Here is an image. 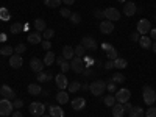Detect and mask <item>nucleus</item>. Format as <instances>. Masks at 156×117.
I'll list each match as a JSON object with an SVG mask.
<instances>
[{
    "instance_id": "7",
    "label": "nucleus",
    "mask_w": 156,
    "mask_h": 117,
    "mask_svg": "<svg viewBox=\"0 0 156 117\" xmlns=\"http://www.w3.org/2000/svg\"><path fill=\"white\" fill-rule=\"evenodd\" d=\"M150 30H151V23L148 19H140L137 22V33L139 34H147V33H150Z\"/></svg>"
},
{
    "instance_id": "2",
    "label": "nucleus",
    "mask_w": 156,
    "mask_h": 117,
    "mask_svg": "<svg viewBox=\"0 0 156 117\" xmlns=\"http://www.w3.org/2000/svg\"><path fill=\"white\" fill-rule=\"evenodd\" d=\"M142 97H144V101L147 103L148 106H151L153 103L156 101V92L151 86H144L142 87Z\"/></svg>"
},
{
    "instance_id": "5",
    "label": "nucleus",
    "mask_w": 156,
    "mask_h": 117,
    "mask_svg": "<svg viewBox=\"0 0 156 117\" xmlns=\"http://www.w3.org/2000/svg\"><path fill=\"white\" fill-rule=\"evenodd\" d=\"M70 69L75 72V73H83L84 70V61L78 56H73L70 59Z\"/></svg>"
},
{
    "instance_id": "20",
    "label": "nucleus",
    "mask_w": 156,
    "mask_h": 117,
    "mask_svg": "<svg viewBox=\"0 0 156 117\" xmlns=\"http://www.w3.org/2000/svg\"><path fill=\"white\" fill-rule=\"evenodd\" d=\"M125 114V108L122 103H115V105L112 106V115L114 117H123Z\"/></svg>"
},
{
    "instance_id": "36",
    "label": "nucleus",
    "mask_w": 156,
    "mask_h": 117,
    "mask_svg": "<svg viewBox=\"0 0 156 117\" xmlns=\"http://www.w3.org/2000/svg\"><path fill=\"white\" fill-rule=\"evenodd\" d=\"M67 89H69V92H76L78 89H81V86H80V83H78V81H73V83H69Z\"/></svg>"
},
{
    "instance_id": "52",
    "label": "nucleus",
    "mask_w": 156,
    "mask_h": 117,
    "mask_svg": "<svg viewBox=\"0 0 156 117\" xmlns=\"http://www.w3.org/2000/svg\"><path fill=\"white\" fill-rule=\"evenodd\" d=\"M55 61H56V64H59V66H61V64H62V62H64V61H66V59H64V58H62V56H58V58H56V59H55Z\"/></svg>"
},
{
    "instance_id": "56",
    "label": "nucleus",
    "mask_w": 156,
    "mask_h": 117,
    "mask_svg": "<svg viewBox=\"0 0 156 117\" xmlns=\"http://www.w3.org/2000/svg\"><path fill=\"white\" fill-rule=\"evenodd\" d=\"M62 2L66 3V5H73V3H75V0H62Z\"/></svg>"
},
{
    "instance_id": "14",
    "label": "nucleus",
    "mask_w": 156,
    "mask_h": 117,
    "mask_svg": "<svg viewBox=\"0 0 156 117\" xmlns=\"http://www.w3.org/2000/svg\"><path fill=\"white\" fill-rule=\"evenodd\" d=\"M136 11H137V8H136V3H134V2H126V3H125V6H123V14H125L126 17L134 16Z\"/></svg>"
},
{
    "instance_id": "51",
    "label": "nucleus",
    "mask_w": 156,
    "mask_h": 117,
    "mask_svg": "<svg viewBox=\"0 0 156 117\" xmlns=\"http://www.w3.org/2000/svg\"><path fill=\"white\" fill-rule=\"evenodd\" d=\"M150 37L156 41V28H151V30H150Z\"/></svg>"
},
{
    "instance_id": "40",
    "label": "nucleus",
    "mask_w": 156,
    "mask_h": 117,
    "mask_svg": "<svg viewBox=\"0 0 156 117\" xmlns=\"http://www.w3.org/2000/svg\"><path fill=\"white\" fill-rule=\"evenodd\" d=\"M14 50H16L17 55H20V53H23V51L27 50V47H25V44H17V45L14 47Z\"/></svg>"
},
{
    "instance_id": "26",
    "label": "nucleus",
    "mask_w": 156,
    "mask_h": 117,
    "mask_svg": "<svg viewBox=\"0 0 156 117\" xmlns=\"http://www.w3.org/2000/svg\"><path fill=\"white\" fill-rule=\"evenodd\" d=\"M34 28H36V31H39V33H42L44 30H47L45 20H42V19H36V20H34Z\"/></svg>"
},
{
    "instance_id": "21",
    "label": "nucleus",
    "mask_w": 156,
    "mask_h": 117,
    "mask_svg": "<svg viewBox=\"0 0 156 117\" xmlns=\"http://www.w3.org/2000/svg\"><path fill=\"white\" fill-rule=\"evenodd\" d=\"M42 92V87H41V84H37V83H31V84H28V94H31V95H39Z\"/></svg>"
},
{
    "instance_id": "50",
    "label": "nucleus",
    "mask_w": 156,
    "mask_h": 117,
    "mask_svg": "<svg viewBox=\"0 0 156 117\" xmlns=\"http://www.w3.org/2000/svg\"><path fill=\"white\" fill-rule=\"evenodd\" d=\"M123 108H125V112H129V111H131V108H133V105L129 101H126V103H123Z\"/></svg>"
},
{
    "instance_id": "9",
    "label": "nucleus",
    "mask_w": 156,
    "mask_h": 117,
    "mask_svg": "<svg viewBox=\"0 0 156 117\" xmlns=\"http://www.w3.org/2000/svg\"><path fill=\"white\" fill-rule=\"evenodd\" d=\"M81 45H83L84 48H87V50H97V48H98L97 41H95L94 37H90V36H84V37L81 39Z\"/></svg>"
},
{
    "instance_id": "32",
    "label": "nucleus",
    "mask_w": 156,
    "mask_h": 117,
    "mask_svg": "<svg viewBox=\"0 0 156 117\" xmlns=\"http://www.w3.org/2000/svg\"><path fill=\"white\" fill-rule=\"evenodd\" d=\"M73 53H75V56L81 58V56H84V53H86V48L80 44V45H76V47L73 48Z\"/></svg>"
},
{
    "instance_id": "1",
    "label": "nucleus",
    "mask_w": 156,
    "mask_h": 117,
    "mask_svg": "<svg viewBox=\"0 0 156 117\" xmlns=\"http://www.w3.org/2000/svg\"><path fill=\"white\" fill-rule=\"evenodd\" d=\"M89 89H90V94H92V95L100 97V95H103V92L106 90V83L103 81V80H97V81H94V83H90Z\"/></svg>"
},
{
    "instance_id": "16",
    "label": "nucleus",
    "mask_w": 156,
    "mask_h": 117,
    "mask_svg": "<svg viewBox=\"0 0 156 117\" xmlns=\"http://www.w3.org/2000/svg\"><path fill=\"white\" fill-rule=\"evenodd\" d=\"M84 106H86V100H84L83 97H75V98L72 100V109L81 111Z\"/></svg>"
},
{
    "instance_id": "55",
    "label": "nucleus",
    "mask_w": 156,
    "mask_h": 117,
    "mask_svg": "<svg viewBox=\"0 0 156 117\" xmlns=\"http://www.w3.org/2000/svg\"><path fill=\"white\" fill-rule=\"evenodd\" d=\"M12 117H23L20 111H16V112H12Z\"/></svg>"
},
{
    "instance_id": "23",
    "label": "nucleus",
    "mask_w": 156,
    "mask_h": 117,
    "mask_svg": "<svg viewBox=\"0 0 156 117\" xmlns=\"http://www.w3.org/2000/svg\"><path fill=\"white\" fill-rule=\"evenodd\" d=\"M73 56H75L73 48H72L70 45H64V47H62V58H64V59H72Z\"/></svg>"
},
{
    "instance_id": "58",
    "label": "nucleus",
    "mask_w": 156,
    "mask_h": 117,
    "mask_svg": "<svg viewBox=\"0 0 156 117\" xmlns=\"http://www.w3.org/2000/svg\"><path fill=\"white\" fill-rule=\"evenodd\" d=\"M5 39H6V36L2 33V34H0V41H5Z\"/></svg>"
},
{
    "instance_id": "37",
    "label": "nucleus",
    "mask_w": 156,
    "mask_h": 117,
    "mask_svg": "<svg viewBox=\"0 0 156 117\" xmlns=\"http://www.w3.org/2000/svg\"><path fill=\"white\" fill-rule=\"evenodd\" d=\"M42 36H44L45 41H50V39L55 36V31H53V30H50V28H47V30H44V31H42Z\"/></svg>"
},
{
    "instance_id": "28",
    "label": "nucleus",
    "mask_w": 156,
    "mask_h": 117,
    "mask_svg": "<svg viewBox=\"0 0 156 117\" xmlns=\"http://www.w3.org/2000/svg\"><path fill=\"white\" fill-rule=\"evenodd\" d=\"M12 53H14V47H11V45H3L0 48V55H3V56H11Z\"/></svg>"
},
{
    "instance_id": "38",
    "label": "nucleus",
    "mask_w": 156,
    "mask_h": 117,
    "mask_svg": "<svg viewBox=\"0 0 156 117\" xmlns=\"http://www.w3.org/2000/svg\"><path fill=\"white\" fill-rule=\"evenodd\" d=\"M22 30H23V27H22L20 23H12L11 25V33H14V34L16 33H20Z\"/></svg>"
},
{
    "instance_id": "42",
    "label": "nucleus",
    "mask_w": 156,
    "mask_h": 117,
    "mask_svg": "<svg viewBox=\"0 0 156 117\" xmlns=\"http://www.w3.org/2000/svg\"><path fill=\"white\" fill-rule=\"evenodd\" d=\"M59 14H61L62 17H70L72 11H70V9H67V8H62V9H59Z\"/></svg>"
},
{
    "instance_id": "17",
    "label": "nucleus",
    "mask_w": 156,
    "mask_h": 117,
    "mask_svg": "<svg viewBox=\"0 0 156 117\" xmlns=\"http://www.w3.org/2000/svg\"><path fill=\"white\" fill-rule=\"evenodd\" d=\"M36 80H37V83L51 81L53 80V75H51L50 72H39V73H36Z\"/></svg>"
},
{
    "instance_id": "19",
    "label": "nucleus",
    "mask_w": 156,
    "mask_h": 117,
    "mask_svg": "<svg viewBox=\"0 0 156 117\" xmlns=\"http://www.w3.org/2000/svg\"><path fill=\"white\" fill-rule=\"evenodd\" d=\"M41 37L42 34L39 33V31H34V33H28V42L36 45V44H41Z\"/></svg>"
},
{
    "instance_id": "33",
    "label": "nucleus",
    "mask_w": 156,
    "mask_h": 117,
    "mask_svg": "<svg viewBox=\"0 0 156 117\" xmlns=\"http://www.w3.org/2000/svg\"><path fill=\"white\" fill-rule=\"evenodd\" d=\"M61 2L62 0H44L45 6H48V8H58L61 5Z\"/></svg>"
},
{
    "instance_id": "6",
    "label": "nucleus",
    "mask_w": 156,
    "mask_h": 117,
    "mask_svg": "<svg viewBox=\"0 0 156 117\" xmlns=\"http://www.w3.org/2000/svg\"><path fill=\"white\" fill-rule=\"evenodd\" d=\"M115 101H119V103H126V101H129V97H131V92H129L128 89H125V87H122V89H119L115 92Z\"/></svg>"
},
{
    "instance_id": "45",
    "label": "nucleus",
    "mask_w": 156,
    "mask_h": 117,
    "mask_svg": "<svg viewBox=\"0 0 156 117\" xmlns=\"http://www.w3.org/2000/svg\"><path fill=\"white\" fill-rule=\"evenodd\" d=\"M106 89L109 90V92H114V90H115V83H114L112 80H109V81L106 83Z\"/></svg>"
},
{
    "instance_id": "8",
    "label": "nucleus",
    "mask_w": 156,
    "mask_h": 117,
    "mask_svg": "<svg viewBox=\"0 0 156 117\" xmlns=\"http://www.w3.org/2000/svg\"><path fill=\"white\" fill-rule=\"evenodd\" d=\"M55 83H56V86H58L59 90H66V87L69 86V80H67L66 73H58L55 76Z\"/></svg>"
},
{
    "instance_id": "22",
    "label": "nucleus",
    "mask_w": 156,
    "mask_h": 117,
    "mask_svg": "<svg viewBox=\"0 0 156 117\" xmlns=\"http://www.w3.org/2000/svg\"><path fill=\"white\" fill-rule=\"evenodd\" d=\"M48 111H50L51 117H64V109L61 106H53V105H51L48 108Z\"/></svg>"
},
{
    "instance_id": "3",
    "label": "nucleus",
    "mask_w": 156,
    "mask_h": 117,
    "mask_svg": "<svg viewBox=\"0 0 156 117\" xmlns=\"http://www.w3.org/2000/svg\"><path fill=\"white\" fill-rule=\"evenodd\" d=\"M28 109H30L31 115H34V117H41V115H44L45 105H44V103H41V101H33V103H30Z\"/></svg>"
},
{
    "instance_id": "46",
    "label": "nucleus",
    "mask_w": 156,
    "mask_h": 117,
    "mask_svg": "<svg viewBox=\"0 0 156 117\" xmlns=\"http://www.w3.org/2000/svg\"><path fill=\"white\" fill-rule=\"evenodd\" d=\"M69 69H70V64H69L67 61H64V62L61 64V70H62V72H67Z\"/></svg>"
},
{
    "instance_id": "30",
    "label": "nucleus",
    "mask_w": 156,
    "mask_h": 117,
    "mask_svg": "<svg viewBox=\"0 0 156 117\" xmlns=\"http://www.w3.org/2000/svg\"><path fill=\"white\" fill-rule=\"evenodd\" d=\"M126 64H128V62H126V59H123V58H115V59H114V67H115V69H120V70H122V69L126 67Z\"/></svg>"
},
{
    "instance_id": "47",
    "label": "nucleus",
    "mask_w": 156,
    "mask_h": 117,
    "mask_svg": "<svg viewBox=\"0 0 156 117\" xmlns=\"http://www.w3.org/2000/svg\"><path fill=\"white\" fill-rule=\"evenodd\" d=\"M129 39H131L133 42H137V41H139V33H137V31L131 33V34H129Z\"/></svg>"
},
{
    "instance_id": "48",
    "label": "nucleus",
    "mask_w": 156,
    "mask_h": 117,
    "mask_svg": "<svg viewBox=\"0 0 156 117\" xmlns=\"http://www.w3.org/2000/svg\"><path fill=\"white\" fill-rule=\"evenodd\" d=\"M112 67H114V61H112V59H108V61L105 62V69L109 70V69H112Z\"/></svg>"
},
{
    "instance_id": "54",
    "label": "nucleus",
    "mask_w": 156,
    "mask_h": 117,
    "mask_svg": "<svg viewBox=\"0 0 156 117\" xmlns=\"http://www.w3.org/2000/svg\"><path fill=\"white\" fill-rule=\"evenodd\" d=\"M83 75H84V76H89V75H94V72L87 69V70H83Z\"/></svg>"
},
{
    "instance_id": "12",
    "label": "nucleus",
    "mask_w": 156,
    "mask_h": 117,
    "mask_svg": "<svg viewBox=\"0 0 156 117\" xmlns=\"http://www.w3.org/2000/svg\"><path fill=\"white\" fill-rule=\"evenodd\" d=\"M105 19H108V20H111V22L119 20V19H120L119 9H115V8H106V9H105Z\"/></svg>"
},
{
    "instance_id": "4",
    "label": "nucleus",
    "mask_w": 156,
    "mask_h": 117,
    "mask_svg": "<svg viewBox=\"0 0 156 117\" xmlns=\"http://www.w3.org/2000/svg\"><path fill=\"white\" fill-rule=\"evenodd\" d=\"M12 109H14V106H12V101L11 100H0V115H9L12 114Z\"/></svg>"
},
{
    "instance_id": "41",
    "label": "nucleus",
    "mask_w": 156,
    "mask_h": 117,
    "mask_svg": "<svg viewBox=\"0 0 156 117\" xmlns=\"http://www.w3.org/2000/svg\"><path fill=\"white\" fill-rule=\"evenodd\" d=\"M12 106H14V109H20L23 106V101L20 98H16V100H12Z\"/></svg>"
},
{
    "instance_id": "44",
    "label": "nucleus",
    "mask_w": 156,
    "mask_h": 117,
    "mask_svg": "<svg viewBox=\"0 0 156 117\" xmlns=\"http://www.w3.org/2000/svg\"><path fill=\"white\" fill-rule=\"evenodd\" d=\"M145 115H147V117H156V108H153V106L148 108V109L145 111Z\"/></svg>"
},
{
    "instance_id": "49",
    "label": "nucleus",
    "mask_w": 156,
    "mask_h": 117,
    "mask_svg": "<svg viewBox=\"0 0 156 117\" xmlns=\"http://www.w3.org/2000/svg\"><path fill=\"white\" fill-rule=\"evenodd\" d=\"M41 45H42V48H44V50H47V51L51 48V44H50V41H42V44H41Z\"/></svg>"
},
{
    "instance_id": "61",
    "label": "nucleus",
    "mask_w": 156,
    "mask_h": 117,
    "mask_svg": "<svg viewBox=\"0 0 156 117\" xmlns=\"http://www.w3.org/2000/svg\"><path fill=\"white\" fill-rule=\"evenodd\" d=\"M41 117H51V115H41Z\"/></svg>"
},
{
    "instance_id": "59",
    "label": "nucleus",
    "mask_w": 156,
    "mask_h": 117,
    "mask_svg": "<svg viewBox=\"0 0 156 117\" xmlns=\"http://www.w3.org/2000/svg\"><path fill=\"white\" fill-rule=\"evenodd\" d=\"M151 48H153V51H154V53H156V42H154V44L151 45Z\"/></svg>"
},
{
    "instance_id": "29",
    "label": "nucleus",
    "mask_w": 156,
    "mask_h": 117,
    "mask_svg": "<svg viewBox=\"0 0 156 117\" xmlns=\"http://www.w3.org/2000/svg\"><path fill=\"white\" fill-rule=\"evenodd\" d=\"M111 80H112L114 83H117V84H122V83H125V75H123L122 72H115V73L112 75Z\"/></svg>"
},
{
    "instance_id": "57",
    "label": "nucleus",
    "mask_w": 156,
    "mask_h": 117,
    "mask_svg": "<svg viewBox=\"0 0 156 117\" xmlns=\"http://www.w3.org/2000/svg\"><path fill=\"white\" fill-rule=\"evenodd\" d=\"M101 47H103V50H108V48L111 47V44H108V42H105V44H103Z\"/></svg>"
},
{
    "instance_id": "43",
    "label": "nucleus",
    "mask_w": 156,
    "mask_h": 117,
    "mask_svg": "<svg viewBox=\"0 0 156 117\" xmlns=\"http://www.w3.org/2000/svg\"><path fill=\"white\" fill-rule=\"evenodd\" d=\"M94 16H95L97 19H101V20H103V17H105V11H103V9H95V11H94Z\"/></svg>"
},
{
    "instance_id": "10",
    "label": "nucleus",
    "mask_w": 156,
    "mask_h": 117,
    "mask_svg": "<svg viewBox=\"0 0 156 117\" xmlns=\"http://www.w3.org/2000/svg\"><path fill=\"white\" fill-rule=\"evenodd\" d=\"M0 94H2V97H5L6 100H16V92L12 90L8 84H3L2 87H0Z\"/></svg>"
},
{
    "instance_id": "18",
    "label": "nucleus",
    "mask_w": 156,
    "mask_h": 117,
    "mask_svg": "<svg viewBox=\"0 0 156 117\" xmlns=\"http://www.w3.org/2000/svg\"><path fill=\"white\" fill-rule=\"evenodd\" d=\"M137 42H139V45H140L142 48H145V50H147V48H151V37L147 36V34L140 36Z\"/></svg>"
},
{
    "instance_id": "13",
    "label": "nucleus",
    "mask_w": 156,
    "mask_h": 117,
    "mask_svg": "<svg viewBox=\"0 0 156 117\" xmlns=\"http://www.w3.org/2000/svg\"><path fill=\"white\" fill-rule=\"evenodd\" d=\"M22 64H23V58H22L20 55L12 53V55L9 56V66H11V67L19 69V67H22Z\"/></svg>"
},
{
    "instance_id": "53",
    "label": "nucleus",
    "mask_w": 156,
    "mask_h": 117,
    "mask_svg": "<svg viewBox=\"0 0 156 117\" xmlns=\"http://www.w3.org/2000/svg\"><path fill=\"white\" fill-rule=\"evenodd\" d=\"M83 61H84L86 64H92V62H94V59H92V58H89V56H86V58H84Z\"/></svg>"
},
{
    "instance_id": "35",
    "label": "nucleus",
    "mask_w": 156,
    "mask_h": 117,
    "mask_svg": "<svg viewBox=\"0 0 156 117\" xmlns=\"http://www.w3.org/2000/svg\"><path fill=\"white\" fill-rule=\"evenodd\" d=\"M70 22L73 23V25H78V23H80L81 22V16L80 14H78V12H72V14H70Z\"/></svg>"
},
{
    "instance_id": "15",
    "label": "nucleus",
    "mask_w": 156,
    "mask_h": 117,
    "mask_svg": "<svg viewBox=\"0 0 156 117\" xmlns=\"http://www.w3.org/2000/svg\"><path fill=\"white\" fill-rule=\"evenodd\" d=\"M44 61H41L39 58H33L31 61H30V67H31V70L33 72H36V73H39V72H42V69H44Z\"/></svg>"
},
{
    "instance_id": "27",
    "label": "nucleus",
    "mask_w": 156,
    "mask_h": 117,
    "mask_svg": "<svg viewBox=\"0 0 156 117\" xmlns=\"http://www.w3.org/2000/svg\"><path fill=\"white\" fill-rule=\"evenodd\" d=\"M56 59V56H55V53L53 51H47V55H45V58H44V64L45 66H51V64H53V61Z\"/></svg>"
},
{
    "instance_id": "60",
    "label": "nucleus",
    "mask_w": 156,
    "mask_h": 117,
    "mask_svg": "<svg viewBox=\"0 0 156 117\" xmlns=\"http://www.w3.org/2000/svg\"><path fill=\"white\" fill-rule=\"evenodd\" d=\"M119 2H122V3H125V2H126V0H119Z\"/></svg>"
},
{
    "instance_id": "39",
    "label": "nucleus",
    "mask_w": 156,
    "mask_h": 117,
    "mask_svg": "<svg viewBox=\"0 0 156 117\" xmlns=\"http://www.w3.org/2000/svg\"><path fill=\"white\" fill-rule=\"evenodd\" d=\"M0 19H3V20L9 19V12H8L6 8H0Z\"/></svg>"
},
{
    "instance_id": "11",
    "label": "nucleus",
    "mask_w": 156,
    "mask_h": 117,
    "mask_svg": "<svg viewBox=\"0 0 156 117\" xmlns=\"http://www.w3.org/2000/svg\"><path fill=\"white\" fill-rule=\"evenodd\" d=\"M100 31H101L103 34H111V33L114 31V22H111V20H108V19L101 20V22H100Z\"/></svg>"
},
{
    "instance_id": "34",
    "label": "nucleus",
    "mask_w": 156,
    "mask_h": 117,
    "mask_svg": "<svg viewBox=\"0 0 156 117\" xmlns=\"http://www.w3.org/2000/svg\"><path fill=\"white\" fill-rule=\"evenodd\" d=\"M103 101H105V105H106V106H111V108H112V106L115 105V97L109 94V95H106L105 98H103Z\"/></svg>"
},
{
    "instance_id": "24",
    "label": "nucleus",
    "mask_w": 156,
    "mask_h": 117,
    "mask_svg": "<svg viewBox=\"0 0 156 117\" xmlns=\"http://www.w3.org/2000/svg\"><path fill=\"white\" fill-rule=\"evenodd\" d=\"M56 101L59 103V105L67 103V101H69V94L66 92V90H59V92L56 94Z\"/></svg>"
},
{
    "instance_id": "31",
    "label": "nucleus",
    "mask_w": 156,
    "mask_h": 117,
    "mask_svg": "<svg viewBox=\"0 0 156 117\" xmlns=\"http://www.w3.org/2000/svg\"><path fill=\"white\" fill-rule=\"evenodd\" d=\"M106 56H108V59H115V58H119V53H117V50H115V47H109L108 50H106Z\"/></svg>"
},
{
    "instance_id": "25",
    "label": "nucleus",
    "mask_w": 156,
    "mask_h": 117,
    "mask_svg": "<svg viewBox=\"0 0 156 117\" xmlns=\"http://www.w3.org/2000/svg\"><path fill=\"white\" fill-rule=\"evenodd\" d=\"M142 115H144V109L140 106H133L131 111L128 112V117H142Z\"/></svg>"
}]
</instances>
